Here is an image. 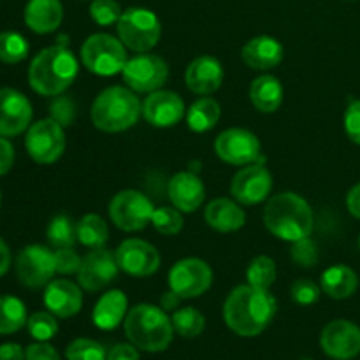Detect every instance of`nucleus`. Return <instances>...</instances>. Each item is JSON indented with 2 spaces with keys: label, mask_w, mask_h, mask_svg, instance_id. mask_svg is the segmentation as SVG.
<instances>
[{
  "label": "nucleus",
  "mask_w": 360,
  "mask_h": 360,
  "mask_svg": "<svg viewBox=\"0 0 360 360\" xmlns=\"http://www.w3.org/2000/svg\"><path fill=\"white\" fill-rule=\"evenodd\" d=\"M278 304L267 288L239 285L224 304V319L229 329L243 338H255L269 327L276 316Z\"/></svg>",
  "instance_id": "obj_1"
},
{
  "label": "nucleus",
  "mask_w": 360,
  "mask_h": 360,
  "mask_svg": "<svg viewBox=\"0 0 360 360\" xmlns=\"http://www.w3.org/2000/svg\"><path fill=\"white\" fill-rule=\"evenodd\" d=\"M77 70L76 56L60 41L34 56L28 67V83L35 94L58 97L74 83Z\"/></svg>",
  "instance_id": "obj_2"
},
{
  "label": "nucleus",
  "mask_w": 360,
  "mask_h": 360,
  "mask_svg": "<svg viewBox=\"0 0 360 360\" xmlns=\"http://www.w3.org/2000/svg\"><path fill=\"white\" fill-rule=\"evenodd\" d=\"M313 211L308 200L294 192L271 197L264 207V225L278 239L294 243L313 232Z\"/></svg>",
  "instance_id": "obj_3"
},
{
  "label": "nucleus",
  "mask_w": 360,
  "mask_h": 360,
  "mask_svg": "<svg viewBox=\"0 0 360 360\" xmlns=\"http://www.w3.org/2000/svg\"><path fill=\"white\" fill-rule=\"evenodd\" d=\"M125 336L141 352L158 354L171 347L174 327L167 311L153 304H137L123 320Z\"/></svg>",
  "instance_id": "obj_4"
},
{
  "label": "nucleus",
  "mask_w": 360,
  "mask_h": 360,
  "mask_svg": "<svg viewBox=\"0 0 360 360\" xmlns=\"http://www.w3.org/2000/svg\"><path fill=\"white\" fill-rule=\"evenodd\" d=\"M143 115V104L136 91L125 86H109L91 104V123L102 132L129 130Z\"/></svg>",
  "instance_id": "obj_5"
},
{
  "label": "nucleus",
  "mask_w": 360,
  "mask_h": 360,
  "mask_svg": "<svg viewBox=\"0 0 360 360\" xmlns=\"http://www.w3.org/2000/svg\"><path fill=\"white\" fill-rule=\"evenodd\" d=\"M120 41L134 53H148L160 41L162 27L157 14L144 7H129L116 23Z\"/></svg>",
  "instance_id": "obj_6"
},
{
  "label": "nucleus",
  "mask_w": 360,
  "mask_h": 360,
  "mask_svg": "<svg viewBox=\"0 0 360 360\" xmlns=\"http://www.w3.org/2000/svg\"><path fill=\"white\" fill-rule=\"evenodd\" d=\"M81 60L97 76H115L127 63L125 44L109 34H94L81 46Z\"/></svg>",
  "instance_id": "obj_7"
},
{
  "label": "nucleus",
  "mask_w": 360,
  "mask_h": 360,
  "mask_svg": "<svg viewBox=\"0 0 360 360\" xmlns=\"http://www.w3.org/2000/svg\"><path fill=\"white\" fill-rule=\"evenodd\" d=\"M63 127L53 118H44L28 127L25 148L34 162L41 165L55 164L65 151Z\"/></svg>",
  "instance_id": "obj_8"
},
{
  "label": "nucleus",
  "mask_w": 360,
  "mask_h": 360,
  "mask_svg": "<svg viewBox=\"0 0 360 360\" xmlns=\"http://www.w3.org/2000/svg\"><path fill=\"white\" fill-rule=\"evenodd\" d=\"M109 218L123 232L146 229L153 217V204L139 190H122L109 202Z\"/></svg>",
  "instance_id": "obj_9"
},
{
  "label": "nucleus",
  "mask_w": 360,
  "mask_h": 360,
  "mask_svg": "<svg viewBox=\"0 0 360 360\" xmlns=\"http://www.w3.org/2000/svg\"><path fill=\"white\" fill-rule=\"evenodd\" d=\"M123 81L137 94H151L160 90L169 77V67L158 55L137 53L127 60L122 70Z\"/></svg>",
  "instance_id": "obj_10"
},
{
  "label": "nucleus",
  "mask_w": 360,
  "mask_h": 360,
  "mask_svg": "<svg viewBox=\"0 0 360 360\" xmlns=\"http://www.w3.org/2000/svg\"><path fill=\"white\" fill-rule=\"evenodd\" d=\"M213 285V269L204 260L190 257L178 260L169 271V287L181 299L200 297Z\"/></svg>",
  "instance_id": "obj_11"
},
{
  "label": "nucleus",
  "mask_w": 360,
  "mask_h": 360,
  "mask_svg": "<svg viewBox=\"0 0 360 360\" xmlns=\"http://www.w3.org/2000/svg\"><path fill=\"white\" fill-rule=\"evenodd\" d=\"M16 276L27 288L46 287L56 273L55 253L41 245L25 246L16 257Z\"/></svg>",
  "instance_id": "obj_12"
},
{
  "label": "nucleus",
  "mask_w": 360,
  "mask_h": 360,
  "mask_svg": "<svg viewBox=\"0 0 360 360\" xmlns=\"http://www.w3.org/2000/svg\"><path fill=\"white\" fill-rule=\"evenodd\" d=\"M218 158L229 165H250L260 158V141L246 129H227L214 141Z\"/></svg>",
  "instance_id": "obj_13"
},
{
  "label": "nucleus",
  "mask_w": 360,
  "mask_h": 360,
  "mask_svg": "<svg viewBox=\"0 0 360 360\" xmlns=\"http://www.w3.org/2000/svg\"><path fill=\"white\" fill-rule=\"evenodd\" d=\"M273 176L262 164H250L239 169L231 183V193L243 206H257L269 197Z\"/></svg>",
  "instance_id": "obj_14"
},
{
  "label": "nucleus",
  "mask_w": 360,
  "mask_h": 360,
  "mask_svg": "<svg viewBox=\"0 0 360 360\" xmlns=\"http://www.w3.org/2000/svg\"><path fill=\"white\" fill-rule=\"evenodd\" d=\"M120 271L134 278H148L160 267V253L143 239H125L115 252Z\"/></svg>",
  "instance_id": "obj_15"
},
{
  "label": "nucleus",
  "mask_w": 360,
  "mask_h": 360,
  "mask_svg": "<svg viewBox=\"0 0 360 360\" xmlns=\"http://www.w3.org/2000/svg\"><path fill=\"white\" fill-rule=\"evenodd\" d=\"M320 347L334 360L355 359L360 354V327L350 320H333L320 334Z\"/></svg>",
  "instance_id": "obj_16"
},
{
  "label": "nucleus",
  "mask_w": 360,
  "mask_h": 360,
  "mask_svg": "<svg viewBox=\"0 0 360 360\" xmlns=\"http://www.w3.org/2000/svg\"><path fill=\"white\" fill-rule=\"evenodd\" d=\"M118 273L120 267L115 253L105 248H95L84 257L76 276L81 288L86 292H98L111 285L118 278Z\"/></svg>",
  "instance_id": "obj_17"
},
{
  "label": "nucleus",
  "mask_w": 360,
  "mask_h": 360,
  "mask_svg": "<svg viewBox=\"0 0 360 360\" xmlns=\"http://www.w3.org/2000/svg\"><path fill=\"white\" fill-rule=\"evenodd\" d=\"M32 104L21 91L0 88V136L16 137L32 123Z\"/></svg>",
  "instance_id": "obj_18"
},
{
  "label": "nucleus",
  "mask_w": 360,
  "mask_h": 360,
  "mask_svg": "<svg viewBox=\"0 0 360 360\" xmlns=\"http://www.w3.org/2000/svg\"><path fill=\"white\" fill-rule=\"evenodd\" d=\"M143 116L150 125L158 129L178 125L185 116V102L176 91H151L143 102Z\"/></svg>",
  "instance_id": "obj_19"
},
{
  "label": "nucleus",
  "mask_w": 360,
  "mask_h": 360,
  "mask_svg": "<svg viewBox=\"0 0 360 360\" xmlns=\"http://www.w3.org/2000/svg\"><path fill=\"white\" fill-rule=\"evenodd\" d=\"M44 306L56 319H70L83 306V292L70 280H51L46 285Z\"/></svg>",
  "instance_id": "obj_20"
},
{
  "label": "nucleus",
  "mask_w": 360,
  "mask_h": 360,
  "mask_svg": "<svg viewBox=\"0 0 360 360\" xmlns=\"http://www.w3.org/2000/svg\"><path fill=\"white\" fill-rule=\"evenodd\" d=\"M185 81L188 90L193 94L211 95L224 83V67L214 56H197L186 67Z\"/></svg>",
  "instance_id": "obj_21"
},
{
  "label": "nucleus",
  "mask_w": 360,
  "mask_h": 360,
  "mask_svg": "<svg viewBox=\"0 0 360 360\" xmlns=\"http://www.w3.org/2000/svg\"><path fill=\"white\" fill-rule=\"evenodd\" d=\"M167 193L172 206L181 213H193L202 206L204 199H206V188L199 176L186 171L178 172L169 179Z\"/></svg>",
  "instance_id": "obj_22"
},
{
  "label": "nucleus",
  "mask_w": 360,
  "mask_h": 360,
  "mask_svg": "<svg viewBox=\"0 0 360 360\" xmlns=\"http://www.w3.org/2000/svg\"><path fill=\"white\" fill-rule=\"evenodd\" d=\"M241 58L250 69L271 70L283 60V46L271 35H259L243 46Z\"/></svg>",
  "instance_id": "obj_23"
},
{
  "label": "nucleus",
  "mask_w": 360,
  "mask_h": 360,
  "mask_svg": "<svg viewBox=\"0 0 360 360\" xmlns=\"http://www.w3.org/2000/svg\"><path fill=\"white\" fill-rule=\"evenodd\" d=\"M63 6L60 0H28L25 23L35 34H51L62 25Z\"/></svg>",
  "instance_id": "obj_24"
},
{
  "label": "nucleus",
  "mask_w": 360,
  "mask_h": 360,
  "mask_svg": "<svg viewBox=\"0 0 360 360\" xmlns=\"http://www.w3.org/2000/svg\"><path fill=\"white\" fill-rule=\"evenodd\" d=\"M204 220L214 231L231 234V232L239 231L245 225L246 214L234 200L214 199L204 210Z\"/></svg>",
  "instance_id": "obj_25"
},
{
  "label": "nucleus",
  "mask_w": 360,
  "mask_h": 360,
  "mask_svg": "<svg viewBox=\"0 0 360 360\" xmlns=\"http://www.w3.org/2000/svg\"><path fill=\"white\" fill-rule=\"evenodd\" d=\"M127 295L120 290H109L102 295L94 308V320L95 326L102 330H112L125 320L127 316Z\"/></svg>",
  "instance_id": "obj_26"
},
{
  "label": "nucleus",
  "mask_w": 360,
  "mask_h": 360,
  "mask_svg": "<svg viewBox=\"0 0 360 360\" xmlns=\"http://www.w3.org/2000/svg\"><path fill=\"white\" fill-rule=\"evenodd\" d=\"M320 287L330 299L343 301V299L352 297L357 292L359 276L352 267L338 264V266H333L323 271Z\"/></svg>",
  "instance_id": "obj_27"
},
{
  "label": "nucleus",
  "mask_w": 360,
  "mask_h": 360,
  "mask_svg": "<svg viewBox=\"0 0 360 360\" xmlns=\"http://www.w3.org/2000/svg\"><path fill=\"white\" fill-rule=\"evenodd\" d=\"M250 101L260 112H274L283 104V86L274 76H259L250 86Z\"/></svg>",
  "instance_id": "obj_28"
},
{
  "label": "nucleus",
  "mask_w": 360,
  "mask_h": 360,
  "mask_svg": "<svg viewBox=\"0 0 360 360\" xmlns=\"http://www.w3.org/2000/svg\"><path fill=\"white\" fill-rule=\"evenodd\" d=\"M221 116V108L214 98L202 97L186 111V125L192 132L202 134L213 129Z\"/></svg>",
  "instance_id": "obj_29"
},
{
  "label": "nucleus",
  "mask_w": 360,
  "mask_h": 360,
  "mask_svg": "<svg viewBox=\"0 0 360 360\" xmlns=\"http://www.w3.org/2000/svg\"><path fill=\"white\" fill-rule=\"evenodd\" d=\"M27 308L14 295H0V336H9L27 326Z\"/></svg>",
  "instance_id": "obj_30"
},
{
  "label": "nucleus",
  "mask_w": 360,
  "mask_h": 360,
  "mask_svg": "<svg viewBox=\"0 0 360 360\" xmlns=\"http://www.w3.org/2000/svg\"><path fill=\"white\" fill-rule=\"evenodd\" d=\"M109 239V229L108 224L98 214H84L79 221H77V241L86 248H104V245Z\"/></svg>",
  "instance_id": "obj_31"
},
{
  "label": "nucleus",
  "mask_w": 360,
  "mask_h": 360,
  "mask_svg": "<svg viewBox=\"0 0 360 360\" xmlns=\"http://www.w3.org/2000/svg\"><path fill=\"white\" fill-rule=\"evenodd\" d=\"M46 238H48L49 245L56 250L72 248L74 243L77 241V225H74L72 218L58 214L49 221Z\"/></svg>",
  "instance_id": "obj_32"
},
{
  "label": "nucleus",
  "mask_w": 360,
  "mask_h": 360,
  "mask_svg": "<svg viewBox=\"0 0 360 360\" xmlns=\"http://www.w3.org/2000/svg\"><path fill=\"white\" fill-rule=\"evenodd\" d=\"M174 333L181 338H197L206 327V319L195 308H178L171 319Z\"/></svg>",
  "instance_id": "obj_33"
},
{
  "label": "nucleus",
  "mask_w": 360,
  "mask_h": 360,
  "mask_svg": "<svg viewBox=\"0 0 360 360\" xmlns=\"http://www.w3.org/2000/svg\"><path fill=\"white\" fill-rule=\"evenodd\" d=\"M276 264L271 257L267 255H259L248 264L246 267V281L248 285L259 288H267L269 290L271 285L276 280Z\"/></svg>",
  "instance_id": "obj_34"
},
{
  "label": "nucleus",
  "mask_w": 360,
  "mask_h": 360,
  "mask_svg": "<svg viewBox=\"0 0 360 360\" xmlns=\"http://www.w3.org/2000/svg\"><path fill=\"white\" fill-rule=\"evenodd\" d=\"M28 41L21 34L13 30L0 32V62L20 63L28 56Z\"/></svg>",
  "instance_id": "obj_35"
},
{
  "label": "nucleus",
  "mask_w": 360,
  "mask_h": 360,
  "mask_svg": "<svg viewBox=\"0 0 360 360\" xmlns=\"http://www.w3.org/2000/svg\"><path fill=\"white\" fill-rule=\"evenodd\" d=\"M27 329L35 341H49L58 333V322L53 313L37 311L28 316Z\"/></svg>",
  "instance_id": "obj_36"
},
{
  "label": "nucleus",
  "mask_w": 360,
  "mask_h": 360,
  "mask_svg": "<svg viewBox=\"0 0 360 360\" xmlns=\"http://www.w3.org/2000/svg\"><path fill=\"white\" fill-rule=\"evenodd\" d=\"M151 224H153L155 231L160 232V234L176 236L183 229L181 211L167 206L157 207L153 211V217H151Z\"/></svg>",
  "instance_id": "obj_37"
},
{
  "label": "nucleus",
  "mask_w": 360,
  "mask_h": 360,
  "mask_svg": "<svg viewBox=\"0 0 360 360\" xmlns=\"http://www.w3.org/2000/svg\"><path fill=\"white\" fill-rule=\"evenodd\" d=\"M105 355L104 347L88 338H77L65 348L67 360H105Z\"/></svg>",
  "instance_id": "obj_38"
},
{
  "label": "nucleus",
  "mask_w": 360,
  "mask_h": 360,
  "mask_svg": "<svg viewBox=\"0 0 360 360\" xmlns=\"http://www.w3.org/2000/svg\"><path fill=\"white\" fill-rule=\"evenodd\" d=\"M123 11L116 0H94L90 6V16L101 27H111L118 23Z\"/></svg>",
  "instance_id": "obj_39"
},
{
  "label": "nucleus",
  "mask_w": 360,
  "mask_h": 360,
  "mask_svg": "<svg viewBox=\"0 0 360 360\" xmlns=\"http://www.w3.org/2000/svg\"><path fill=\"white\" fill-rule=\"evenodd\" d=\"M320 294H322V287H319L315 281L308 280V278H301V280L294 281L290 287L292 301L299 306L316 304L320 299Z\"/></svg>",
  "instance_id": "obj_40"
},
{
  "label": "nucleus",
  "mask_w": 360,
  "mask_h": 360,
  "mask_svg": "<svg viewBox=\"0 0 360 360\" xmlns=\"http://www.w3.org/2000/svg\"><path fill=\"white\" fill-rule=\"evenodd\" d=\"M290 259L299 267H313L319 262V250L316 245L313 243L311 238L299 239V241L292 243L290 250Z\"/></svg>",
  "instance_id": "obj_41"
},
{
  "label": "nucleus",
  "mask_w": 360,
  "mask_h": 360,
  "mask_svg": "<svg viewBox=\"0 0 360 360\" xmlns=\"http://www.w3.org/2000/svg\"><path fill=\"white\" fill-rule=\"evenodd\" d=\"M83 259L72 248H60L55 252V267L60 274H77Z\"/></svg>",
  "instance_id": "obj_42"
},
{
  "label": "nucleus",
  "mask_w": 360,
  "mask_h": 360,
  "mask_svg": "<svg viewBox=\"0 0 360 360\" xmlns=\"http://www.w3.org/2000/svg\"><path fill=\"white\" fill-rule=\"evenodd\" d=\"M74 116H76V108H74V102L70 98L58 97L55 98V102L51 104V118L55 122H58L62 127L72 125Z\"/></svg>",
  "instance_id": "obj_43"
},
{
  "label": "nucleus",
  "mask_w": 360,
  "mask_h": 360,
  "mask_svg": "<svg viewBox=\"0 0 360 360\" xmlns=\"http://www.w3.org/2000/svg\"><path fill=\"white\" fill-rule=\"evenodd\" d=\"M345 132H347L348 139L352 143L360 144V98L359 101H354L345 111L343 118Z\"/></svg>",
  "instance_id": "obj_44"
},
{
  "label": "nucleus",
  "mask_w": 360,
  "mask_h": 360,
  "mask_svg": "<svg viewBox=\"0 0 360 360\" xmlns=\"http://www.w3.org/2000/svg\"><path fill=\"white\" fill-rule=\"evenodd\" d=\"M27 357L25 360H62L60 359L56 348H53L51 345L46 343V341H37V343L30 345V347L25 350Z\"/></svg>",
  "instance_id": "obj_45"
},
{
  "label": "nucleus",
  "mask_w": 360,
  "mask_h": 360,
  "mask_svg": "<svg viewBox=\"0 0 360 360\" xmlns=\"http://www.w3.org/2000/svg\"><path fill=\"white\" fill-rule=\"evenodd\" d=\"M105 360H141L139 348L132 343H118L108 352Z\"/></svg>",
  "instance_id": "obj_46"
},
{
  "label": "nucleus",
  "mask_w": 360,
  "mask_h": 360,
  "mask_svg": "<svg viewBox=\"0 0 360 360\" xmlns=\"http://www.w3.org/2000/svg\"><path fill=\"white\" fill-rule=\"evenodd\" d=\"M14 164V148L7 137L0 136V176L7 174Z\"/></svg>",
  "instance_id": "obj_47"
},
{
  "label": "nucleus",
  "mask_w": 360,
  "mask_h": 360,
  "mask_svg": "<svg viewBox=\"0 0 360 360\" xmlns=\"http://www.w3.org/2000/svg\"><path fill=\"white\" fill-rule=\"evenodd\" d=\"M27 354L18 343L0 345V360H25Z\"/></svg>",
  "instance_id": "obj_48"
},
{
  "label": "nucleus",
  "mask_w": 360,
  "mask_h": 360,
  "mask_svg": "<svg viewBox=\"0 0 360 360\" xmlns=\"http://www.w3.org/2000/svg\"><path fill=\"white\" fill-rule=\"evenodd\" d=\"M347 207L352 217L360 220V183L352 186L350 192L347 193Z\"/></svg>",
  "instance_id": "obj_49"
},
{
  "label": "nucleus",
  "mask_w": 360,
  "mask_h": 360,
  "mask_svg": "<svg viewBox=\"0 0 360 360\" xmlns=\"http://www.w3.org/2000/svg\"><path fill=\"white\" fill-rule=\"evenodd\" d=\"M181 301L183 299L179 297L176 292L169 290V292H165V294H162L160 306H162V309H165V311H176V309L179 308V304H181Z\"/></svg>",
  "instance_id": "obj_50"
},
{
  "label": "nucleus",
  "mask_w": 360,
  "mask_h": 360,
  "mask_svg": "<svg viewBox=\"0 0 360 360\" xmlns=\"http://www.w3.org/2000/svg\"><path fill=\"white\" fill-rule=\"evenodd\" d=\"M11 267V250L6 245L2 238H0V278L9 271Z\"/></svg>",
  "instance_id": "obj_51"
},
{
  "label": "nucleus",
  "mask_w": 360,
  "mask_h": 360,
  "mask_svg": "<svg viewBox=\"0 0 360 360\" xmlns=\"http://www.w3.org/2000/svg\"><path fill=\"white\" fill-rule=\"evenodd\" d=\"M359 248H360V236H359Z\"/></svg>",
  "instance_id": "obj_52"
},
{
  "label": "nucleus",
  "mask_w": 360,
  "mask_h": 360,
  "mask_svg": "<svg viewBox=\"0 0 360 360\" xmlns=\"http://www.w3.org/2000/svg\"><path fill=\"white\" fill-rule=\"evenodd\" d=\"M0 204H2V195H0Z\"/></svg>",
  "instance_id": "obj_53"
}]
</instances>
